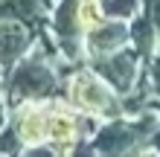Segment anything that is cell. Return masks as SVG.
Here are the masks:
<instances>
[{
  "mask_svg": "<svg viewBox=\"0 0 160 157\" xmlns=\"http://www.w3.org/2000/svg\"><path fill=\"white\" fill-rule=\"evenodd\" d=\"M160 128V110H143L137 116H114V119H102L96 125L93 137L88 140L84 151L90 154H140L148 151L152 134Z\"/></svg>",
  "mask_w": 160,
  "mask_h": 157,
  "instance_id": "obj_1",
  "label": "cell"
},
{
  "mask_svg": "<svg viewBox=\"0 0 160 157\" xmlns=\"http://www.w3.org/2000/svg\"><path fill=\"white\" fill-rule=\"evenodd\" d=\"M61 96L67 99L73 108H79V110H84V114H90L96 119L122 116V96L90 67L88 61L73 64V67L64 73Z\"/></svg>",
  "mask_w": 160,
  "mask_h": 157,
  "instance_id": "obj_2",
  "label": "cell"
},
{
  "mask_svg": "<svg viewBox=\"0 0 160 157\" xmlns=\"http://www.w3.org/2000/svg\"><path fill=\"white\" fill-rule=\"evenodd\" d=\"M102 119L73 108L61 93L47 99V145L52 154H76L84 151L88 140L93 137Z\"/></svg>",
  "mask_w": 160,
  "mask_h": 157,
  "instance_id": "obj_3",
  "label": "cell"
},
{
  "mask_svg": "<svg viewBox=\"0 0 160 157\" xmlns=\"http://www.w3.org/2000/svg\"><path fill=\"white\" fill-rule=\"evenodd\" d=\"M79 0H55L47 15V29H50L55 47H58L61 58L67 64H82L88 61L84 52V29L79 23V12H76Z\"/></svg>",
  "mask_w": 160,
  "mask_h": 157,
  "instance_id": "obj_4",
  "label": "cell"
},
{
  "mask_svg": "<svg viewBox=\"0 0 160 157\" xmlns=\"http://www.w3.org/2000/svg\"><path fill=\"white\" fill-rule=\"evenodd\" d=\"M88 64L117 90L119 96H125L128 90H134V85L140 81V76L146 73L143 55L131 47V44L122 47V50L108 52V55H93V58H88Z\"/></svg>",
  "mask_w": 160,
  "mask_h": 157,
  "instance_id": "obj_5",
  "label": "cell"
},
{
  "mask_svg": "<svg viewBox=\"0 0 160 157\" xmlns=\"http://www.w3.org/2000/svg\"><path fill=\"white\" fill-rule=\"evenodd\" d=\"M23 154H52L47 145V102H18L12 105V119Z\"/></svg>",
  "mask_w": 160,
  "mask_h": 157,
  "instance_id": "obj_6",
  "label": "cell"
},
{
  "mask_svg": "<svg viewBox=\"0 0 160 157\" xmlns=\"http://www.w3.org/2000/svg\"><path fill=\"white\" fill-rule=\"evenodd\" d=\"M35 35H38V29H32L29 23L18 21V17H0V64L12 70L29 52Z\"/></svg>",
  "mask_w": 160,
  "mask_h": 157,
  "instance_id": "obj_7",
  "label": "cell"
},
{
  "mask_svg": "<svg viewBox=\"0 0 160 157\" xmlns=\"http://www.w3.org/2000/svg\"><path fill=\"white\" fill-rule=\"evenodd\" d=\"M131 44V29H128V21H114V17H105L99 26L84 35V52L88 58L93 55H108L114 50H122Z\"/></svg>",
  "mask_w": 160,
  "mask_h": 157,
  "instance_id": "obj_8",
  "label": "cell"
},
{
  "mask_svg": "<svg viewBox=\"0 0 160 157\" xmlns=\"http://www.w3.org/2000/svg\"><path fill=\"white\" fill-rule=\"evenodd\" d=\"M128 29H131V47L143 55V61H148L160 50V35L154 29L152 17H148L146 12H140L134 21H128Z\"/></svg>",
  "mask_w": 160,
  "mask_h": 157,
  "instance_id": "obj_9",
  "label": "cell"
},
{
  "mask_svg": "<svg viewBox=\"0 0 160 157\" xmlns=\"http://www.w3.org/2000/svg\"><path fill=\"white\" fill-rule=\"evenodd\" d=\"M105 17H114V21H134V17L143 12L146 0H99Z\"/></svg>",
  "mask_w": 160,
  "mask_h": 157,
  "instance_id": "obj_10",
  "label": "cell"
},
{
  "mask_svg": "<svg viewBox=\"0 0 160 157\" xmlns=\"http://www.w3.org/2000/svg\"><path fill=\"white\" fill-rule=\"evenodd\" d=\"M76 12H79V23L84 35H88L93 26H99L102 21H105V12H102V3L99 0H79L76 3Z\"/></svg>",
  "mask_w": 160,
  "mask_h": 157,
  "instance_id": "obj_11",
  "label": "cell"
},
{
  "mask_svg": "<svg viewBox=\"0 0 160 157\" xmlns=\"http://www.w3.org/2000/svg\"><path fill=\"white\" fill-rule=\"evenodd\" d=\"M0 154H23V143H21V137H18L12 122L0 131Z\"/></svg>",
  "mask_w": 160,
  "mask_h": 157,
  "instance_id": "obj_12",
  "label": "cell"
},
{
  "mask_svg": "<svg viewBox=\"0 0 160 157\" xmlns=\"http://www.w3.org/2000/svg\"><path fill=\"white\" fill-rule=\"evenodd\" d=\"M146 73H148V81H152V87H154L157 99H160V50L146 61Z\"/></svg>",
  "mask_w": 160,
  "mask_h": 157,
  "instance_id": "obj_13",
  "label": "cell"
},
{
  "mask_svg": "<svg viewBox=\"0 0 160 157\" xmlns=\"http://www.w3.org/2000/svg\"><path fill=\"white\" fill-rule=\"evenodd\" d=\"M143 12L152 17V23H154V29L160 35V0H146V6H143Z\"/></svg>",
  "mask_w": 160,
  "mask_h": 157,
  "instance_id": "obj_14",
  "label": "cell"
},
{
  "mask_svg": "<svg viewBox=\"0 0 160 157\" xmlns=\"http://www.w3.org/2000/svg\"><path fill=\"white\" fill-rule=\"evenodd\" d=\"M9 119H12V105H9V99H6V93L0 90V131L9 125Z\"/></svg>",
  "mask_w": 160,
  "mask_h": 157,
  "instance_id": "obj_15",
  "label": "cell"
},
{
  "mask_svg": "<svg viewBox=\"0 0 160 157\" xmlns=\"http://www.w3.org/2000/svg\"><path fill=\"white\" fill-rule=\"evenodd\" d=\"M148 151H157L160 154V128L152 134V143H148Z\"/></svg>",
  "mask_w": 160,
  "mask_h": 157,
  "instance_id": "obj_16",
  "label": "cell"
},
{
  "mask_svg": "<svg viewBox=\"0 0 160 157\" xmlns=\"http://www.w3.org/2000/svg\"><path fill=\"white\" fill-rule=\"evenodd\" d=\"M6 76H9V70L0 64V90H6Z\"/></svg>",
  "mask_w": 160,
  "mask_h": 157,
  "instance_id": "obj_17",
  "label": "cell"
},
{
  "mask_svg": "<svg viewBox=\"0 0 160 157\" xmlns=\"http://www.w3.org/2000/svg\"><path fill=\"white\" fill-rule=\"evenodd\" d=\"M157 110H160V105H157Z\"/></svg>",
  "mask_w": 160,
  "mask_h": 157,
  "instance_id": "obj_18",
  "label": "cell"
}]
</instances>
